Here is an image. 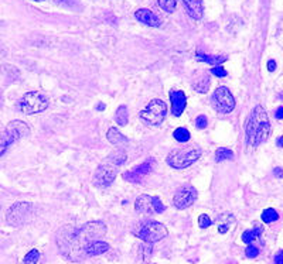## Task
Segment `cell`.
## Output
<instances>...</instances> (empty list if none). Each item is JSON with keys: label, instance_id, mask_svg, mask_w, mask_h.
Returning <instances> with one entry per match:
<instances>
[{"label": "cell", "instance_id": "cell-1", "mask_svg": "<svg viewBox=\"0 0 283 264\" xmlns=\"http://www.w3.org/2000/svg\"><path fill=\"white\" fill-rule=\"evenodd\" d=\"M106 233V225L102 220H92L81 228L65 225L58 229L55 242L60 253L70 262H83L87 257V247L99 240Z\"/></svg>", "mask_w": 283, "mask_h": 264}, {"label": "cell", "instance_id": "cell-2", "mask_svg": "<svg viewBox=\"0 0 283 264\" xmlns=\"http://www.w3.org/2000/svg\"><path fill=\"white\" fill-rule=\"evenodd\" d=\"M271 136V122L269 116L266 113V109L262 105L255 106L247 123V140L249 146L258 147L262 143H265L266 140Z\"/></svg>", "mask_w": 283, "mask_h": 264}, {"label": "cell", "instance_id": "cell-3", "mask_svg": "<svg viewBox=\"0 0 283 264\" xmlns=\"http://www.w3.org/2000/svg\"><path fill=\"white\" fill-rule=\"evenodd\" d=\"M126 158H128V155H126V153L122 148L112 151L98 165L96 171L94 174V185L100 187V188L110 185L112 182L115 181V178L118 177L119 168L125 164Z\"/></svg>", "mask_w": 283, "mask_h": 264}, {"label": "cell", "instance_id": "cell-4", "mask_svg": "<svg viewBox=\"0 0 283 264\" xmlns=\"http://www.w3.org/2000/svg\"><path fill=\"white\" fill-rule=\"evenodd\" d=\"M48 105H50V100L44 93L33 91L23 95V98L18 102V109L24 115H36V113L44 112L48 108Z\"/></svg>", "mask_w": 283, "mask_h": 264}, {"label": "cell", "instance_id": "cell-5", "mask_svg": "<svg viewBox=\"0 0 283 264\" xmlns=\"http://www.w3.org/2000/svg\"><path fill=\"white\" fill-rule=\"evenodd\" d=\"M135 235L145 243H156L167 236V228L157 220H145L135 230Z\"/></svg>", "mask_w": 283, "mask_h": 264}, {"label": "cell", "instance_id": "cell-6", "mask_svg": "<svg viewBox=\"0 0 283 264\" xmlns=\"http://www.w3.org/2000/svg\"><path fill=\"white\" fill-rule=\"evenodd\" d=\"M200 151L192 148V147L174 150L167 155V164L176 168V170H183V168H187V167L194 164L200 158Z\"/></svg>", "mask_w": 283, "mask_h": 264}, {"label": "cell", "instance_id": "cell-7", "mask_svg": "<svg viewBox=\"0 0 283 264\" xmlns=\"http://www.w3.org/2000/svg\"><path fill=\"white\" fill-rule=\"evenodd\" d=\"M166 115H167V106L165 102L160 99H153L140 112V119L149 126H159L163 123Z\"/></svg>", "mask_w": 283, "mask_h": 264}, {"label": "cell", "instance_id": "cell-8", "mask_svg": "<svg viewBox=\"0 0 283 264\" xmlns=\"http://www.w3.org/2000/svg\"><path fill=\"white\" fill-rule=\"evenodd\" d=\"M235 98L227 86H218L212 93V106L218 113L228 115L235 109Z\"/></svg>", "mask_w": 283, "mask_h": 264}, {"label": "cell", "instance_id": "cell-9", "mask_svg": "<svg viewBox=\"0 0 283 264\" xmlns=\"http://www.w3.org/2000/svg\"><path fill=\"white\" fill-rule=\"evenodd\" d=\"M135 209L142 215H153V213H162L165 212L166 206L160 200L159 197H150V195H140L135 202Z\"/></svg>", "mask_w": 283, "mask_h": 264}, {"label": "cell", "instance_id": "cell-10", "mask_svg": "<svg viewBox=\"0 0 283 264\" xmlns=\"http://www.w3.org/2000/svg\"><path fill=\"white\" fill-rule=\"evenodd\" d=\"M30 212H31V203L30 202H16L7 212L6 219L10 225L20 226V225L26 223Z\"/></svg>", "mask_w": 283, "mask_h": 264}, {"label": "cell", "instance_id": "cell-11", "mask_svg": "<svg viewBox=\"0 0 283 264\" xmlns=\"http://www.w3.org/2000/svg\"><path fill=\"white\" fill-rule=\"evenodd\" d=\"M197 197H198V192H197V190L194 187H191V185L183 187L182 190H179V191L176 192V195H174V206L177 209H187L189 206H191L192 203L195 202Z\"/></svg>", "mask_w": 283, "mask_h": 264}, {"label": "cell", "instance_id": "cell-12", "mask_svg": "<svg viewBox=\"0 0 283 264\" xmlns=\"http://www.w3.org/2000/svg\"><path fill=\"white\" fill-rule=\"evenodd\" d=\"M153 163H155V161L147 160V161L142 163L140 165H137L136 168H133L132 171H126V173L123 174V178H125L126 181L130 182H140L145 175H147V174L153 170Z\"/></svg>", "mask_w": 283, "mask_h": 264}, {"label": "cell", "instance_id": "cell-13", "mask_svg": "<svg viewBox=\"0 0 283 264\" xmlns=\"http://www.w3.org/2000/svg\"><path fill=\"white\" fill-rule=\"evenodd\" d=\"M170 102H172V113L173 116L179 118L183 115L184 109L187 106V96L180 89H173L170 92Z\"/></svg>", "mask_w": 283, "mask_h": 264}, {"label": "cell", "instance_id": "cell-14", "mask_svg": "<svg viewBox=\"0 0 283 264\" xmlns=\"http://www.w3.org/2000/svg\"><path fill=\"white\" fill-rule=\"evenodd\" d=\"M6 132L11 137L13 141H17L20 138L28 136L30 128L24 122H21V120H13V122H10L9 125L6 126Z\"/></svg>", "mask_w": 283, "mask_h": 264}, {"label": "cell", "instance_id": "cell-15", "mask_svg": "<svg viewBox=\"0 0 283 264\" xmlns=\"http://www.w3.org/2000/svg\"><path fill=\"white\" fill-rule=\"evenodd\" d=\"M210 72L207 71H200L195 72L191 78V86L192 89L198 93H207L210 89Z\"/></svg>", "mask_w": 283, "mask_h": 264}, {"label": "cell", "instance_id": "cell-16", "mask_svg": "<svg viewBox=\"0 0 283 264\" xmlns=\"http://www.w3.org/2000/svg\"><path fill=\"white\" fill-rule=\"evenodd\" d=\"M135 17L137 21H140L142 24H146L149 27H160V24H162V20L159 18V16L149 9L136 10Z\"/></svg>", "mask_w": 283, "mask_h": 264}, {"label": "cell", "instance_id": "cell-17", "mask_svg": "<svg viewBox=\"0 0 283 264\" xmlns=\"http://www.w3.org/2000/svg\"><path fill=\"white\" fill-rule=\"evenodd\" d=\"M106 138H108V141H109L110 144L119 147V148L126 147L129 144L128 137L125 136V134H122L116 128H110L109 130H108Z\"/></svg>", "mask_w": 283, "mask_h": 264}, {"label": "cell", "instance_id": "cell-18", "mask_svg": "<svg viewBox=\"0 0 283 264\" xmlns=\"http://www.w3.org/2000/svg\"><path fill=\"white\" fill-rule=\"evenodd\" d=\"M183 3L187 13L194 20H200L202 17V0H183Z\"/></svg>", "mask_w": 283, "mask_h": 264}, {"label": "cell", "instance_id": "cell-19", "mask_svg": "<svg viewBox=\"0 0 283 264\" xmlns=\"http://www.w3.org/2000/svg\"><path fill=\"white\" fill-rule=\"evenodd\" d=\"M0 73L3 75V78H4V81L6 82H16L17 79H20V71H18L17 68L14 66V65H10V64H3L0 66Z\"/></svg>", "mask_w": 283, "mask_h": 264}, {"label": "cell", "instance_id": "cell-20", "mask_svg": "<svg viewBox=\"0 0 283 264\" xmlns=\"http://www.w3.org/2000/svg\"><path fill=\"white\" fill-rule=\"evenodd\" d=\"M109 250V245L102 240H95L90 246L87 247V257H94V256H100L106 253Z\"/></svg>", "mask_w": 283, "mask_h": 264}, {"label": "cell", "instance_id": "cell-21", "mask_svg": "<svg viewBox=\"0 0 283 264\" xmlns=\"http://www.w3.org/2000/svg\"><path fill=\"white\" fill-rule=\"evenodd\" d=\"M234 225H235V218L229 213H224L218 218V232L221 235L227 233Z\"/></svg>", "mask_w": 283, "mask_h": 264}, {"label": "cell", "instance_id": "cell-22", "mask_svg": "<svg viewBox=\"0 0 283 264\" xmlns=\"http://www.w3.org/2000/svg\"><path fill=\"white\" fill-rule=\"evenodd\" d=\"M197 58H198V61H201V63L215 65V66L227 61V57H221V55H215V57H214V55L204 54V53H201V51H197Z\"/></svg>", "mask_w": 283, "mask_h": 264}, {"label": "cell", "instance_id": "cell-23", "mask_svg": "<svg viewBox=\"0 0 283 264\" xmlns=\"http://www.w3.org/2000/svg\"><path fill=\"white\" fill-rule=\"evenodd\" d=\"M261 233H262V228L261 226H255L254 229L245 230L244 235H242V242L247 243V245H252L256 239L261 236Z\"/></svg>", "mask_w": 283, "mask_h": 264}, {"label": "cell", "instance_id": "cell-24", "mask_svg": "<svg viewBox=\"0 0 283 264\" xmlns=\"http://www.w3.org/2000/svg\"><path fill=\"white\" fill-rule=\"evenodd\" d=\"M129 120V112L128 108L125 105H120L116 112H115V122L118 123L119 126H126Z\"/></svg>", "mask_w": 283, "mask_h": 264}, {"label": "cell", "instance_id": "cell-25", "mask_svg": "<svg viewBox=\"0 0 283 264\" xmlns=\"http://www.w3.org/2000/svg\"><path fill=\"white\" fill-rule=\"evenodd\" d=\"M234 158V153L232 150L229 148H225V147H221L215 151V161L219 163V161H225V160H232Z\"/></svg>", "mask_w": 283, "mask_h": 264}, {"label": "cell", "instance_id": "cell-26", "mask_svg": "<svg viewBox=\"0 0 283 264\" xmlns=\"http://www.w3.org/2000/svg\"><path fill=\"white\" fill-rule=\"evenodd\" d=\"M173 136L177 141H180V143H187V141L190 140L191 134H190V132H189L186 128H177L174 130Z\"/></svg>", "mask_w": 283, "mask_h": 264}, {"label": "cell", "instance_id": "cell-27", "mask_svg": "<svg viewBox=\"0 0 283 264\" xmlns=\"http://www.w3.org/2000/svg\"><path fill=\"white\" fill-rule=\"evenodd\" d=\"M11 143H14V141H13L11 137L7 134V132H6V130L1 132V133H0V155H3L6 153V150L9 148Z\"/></svg>", "mask_w": 283, "mask_h": 264}, {"label": "cell", "instance_id": "cell-28", "mask_svg": "<svg viewBox=\"0 0 283 264\" xmlns=\"http://www.w3.org/2000/svg\"><path fill=\"white\" fill-rule=\"evenodd\" d=\"M261 218H262V220H264L265 223H274V222H276V220L279 219V213H278L274 208H268V209L262 212Z\"/></svg>", "mask_w": 283, "mask_h": 264}, {"label": "cell", "instance_id": "cell-29", "mask_svg": "<svg viewBox=\"0 0 283 264\" xmlns=\"http://www.w3.org/2000/svg\"><path fill=\"white\" fill-rule=\"evenodd\" d=\"M38 260H40V252L37 249H33V250H30L27 255L24 256L23 264H37Z\"/></svg>", "mask_w": 283, "mask_h": 264}, {"label": "cell", "instance_id": "cell-30", "mask_svg": "<svg viewBox=\"0 0 283 264\" xmlns=\"http://www.w3.org/2000/svg\"><path fill=\"white\" fill-rule=\"evenodd\" d=\"M157 3L167 13H173L177 7V0H157Z\"/></svg>", "mask_w": 283, "mask_h": 264}, {"label": "cell", "instance_id": "cell-31", "mask_svg": "<svg viewBox=\"0 0 283 264\" xmlns=\"http://www.w3.org/2000/svg\"><path fill=\"white\" fill-rule=\"evenodd\" d=\"M211 225H212V220H211V218L208 216V215L202 213V215L198 216V226H200L201 229L210 228Z\"/></svg>", "mask_w": 283, "mask_h": 264}, {"label": "cell", "instance_id": "cell-32", "mask_svg": "<svg viewBox=\"0 0 283 264\" xmlns=\"http://www.w3.org/2000/svg\"><path fill=\"white\" fill-rule=\"evenodd\" d=\"M245 255L248 259H255L259 256V249L254 245H248V247L245 249Z\"/></svg>", "mask_w": 283, "mask_h": 264}, {"label": "cell", "instance_id": "cell-33", "mask_svg": "<svg viewBox=\"0 0 283 264\" xmlns=\"http://www.w3.org/2000/svg\"><path fill=\"white\" fill-rule=\"evenodd\" d=\"M208 126V119H207V116H204V115H200L198 118L195 119V128L200 129V130H202V129H205Z\"/></svg>", "mask_w": 283, "mask_h": 264}, {"label": "cell", "instance_id": "cell-34", "mask_svg": "<svg viewBox=\"0 0 283 264\" xmlns=\"http://www.w3.org/2000/svg\"><path fill=\"white\" fill-rule=\"evenodd\" d=\"M211 73L212 75H215V76H218V78H225L228 72L225 71V68L224 66H221V65H217V66H214L212 69H211Z\"/></svg>", "mask_w": 283, "mask_h": 264}, {"label": "cell", "instance_id": "cell-35", "mask_svg": "<svg viewBox=\"0 0 283 264\" xmlns=\"http://www.w3.org/2000/svg\"><path fill=\"white\" fill-rule=\"evenodd\" d=\"M274 264H283V250L276 253L274 259Z\"/></svg>", "mask_w": 283, "mask_h": 264}, {"label": "cell", "instance_id": "cell-36", "mask_svg": "<svg viewBox=\"0 0 283 264\" xmlns=\"http://www.w3.org/2000/svg\"><path fill=\"white\" fill-rule=\"evenodd\" d=\"M275 69H276V61H275V60H269V61H268V71H269V72H274Z\"/></svg>", "mask_w": 283, "mask_h": 264}, {"label": "cell", "instance_id": "cell-37", "mask_svg": "<svg viewBox=\"0 0 283 264\" xmlns=\"http://www.w3.org/2000/svg\"><path fill=\"white\" fill-rule=\"evenodd\" d=\"M274 175L275 177H278V178H283V170L281 167H276L274 170Z\"/></svg>", "mask_w": 283, "mask_h": 264}, {"label": "cell", "instance_id": "cell-38", "mask_svg": "<svg viewBox=\"0 0 283 264\" xmlns=\"http://www.w3.org/2000/svg\"><path fill=\"white\" fill-rule=\"evenodd\" d=\"M275 116H276V119H279V120H283V106L278 108V110L275 112Z\"/></svg>", "mask_w": 283, "mask_h": 264}, {"label": "cell", "instance_id": "cell-39", "mask_svg": "<svg viewBox=\"0 0 283 264\" xmlns=\"http://www.w3.org/2000/svg\"><path fill=\"white\" fill-rule=\"evenodd\" d=\"M276 146L278 147H282L283 148V136H281L278 140H276Z\"/></svg>", "mask_w": 283, "mask_h": 264}, {"label": "cell", "instance_id": "cell-40", "mask_svg": "<svg viewBox=\"0 0 283 264\" xmlns=\"http://www.w3.org/2000/svg\"><path fill=\"white\" fill-rule=\"evenodd\" d=\"M103 108H105V105H103V103H99V105L96 106V109L98 110H103Z\"/></svg>", "mask_w": 283, "mask_h": 264}, {"label": "cell", "instance_id": "cell-41", "mask_svg": "<svg viewBox=\"0 0 283 264\" xmlns=\"http://www.w3.org/2000/svg\"><path fill=\"white\" fill-rule=\"evenodd\" d=\"M33 1H50V0H33ZM55 3V0H53Z\"/></svg>", "mask_w": 283, "mask_h": 264}]
</instances>
